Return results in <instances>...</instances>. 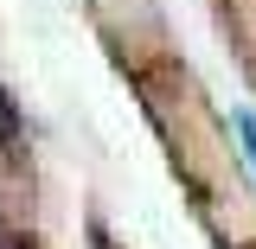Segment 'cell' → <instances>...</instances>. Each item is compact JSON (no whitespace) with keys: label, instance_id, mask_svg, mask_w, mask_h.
Segmentation results:
<instances>
[{"label":"cell","instance_id":"obj_1","mask_svg":"<svg viewBox=\"0 0 256 249\" xmlns=\"http://www.w3.org/2000/svg\"><path fill=\"white\" fill-rule=\"evenodd\" d=\"M20 134V109H13V96L0 90V141H13Z\"/></svg>","mask_w":256,"mask_h":249},{"label":"cell","instance_id":"obj_2","mask_svg":"<svg viewBox=\"0 0 256 249\" xmlns=\"http://www.w3.org/2000/svg\"><path fill=\"white\" fill-rule=\"evenodd\" d=\"M237 134H244V160H250V173H256V115H237Z\"/></svg>","mask_w":256,"mask_h":249}]
</instances>
